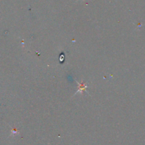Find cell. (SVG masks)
I'll list each match as a JSON object with an SVG mask.
<instances>
[{"mask_svg":"<svg viewBox=\"0 0 145 145\" xmlns=\"http://www.w3.org/2000/svg\"><path fill=\"white\" fill-rule=\"evenodd\" d=\"M76 83L78 84V90L76 93H80L82 95L84 93V92L86 91V88H87V84L86 83H84V82H82V83H79L78 82H76Z\"/></svg>","mask_w":145,"mask_h":145,"instance_id":"cell-1","label":"cell"}]
</instances>
